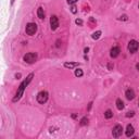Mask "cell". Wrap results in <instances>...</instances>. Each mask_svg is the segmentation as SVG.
Here are the masks:
<instances>
[{
	"mask_svg": "<svg viewBox=\"0 0 139 139\" xmlns=\"http://www.w3.org/2000/svg\"><path fill=\"white\" fill-rule=\"evenodd\" d=\"M108 67H109V70H111V68H112V64H109Z\"/></svg>",
	"mask_w": 139,
	"mask_h": 139,
	"instance_id": "cell-26",
	"label": "cell"
},
{
	"mask_svg": "<svg viewBox=\"0 0 139 139\" xmlns=\"http://www.w3.org/2000/svg\"><path fill=\"white\" fill-rule=\"evenodd\" d=\"M88 51H89V48H85V49H84V52H85V53H87Z\"/></svg>",
	"mask_w": 139,
	"mask_h": 139,
	"instance_id": "cell-23",
	"label": "cell"
},
{
	"mask_svg": "<svg viewBox=\"0 0 139 139\" xmlns=\"http://www.w3.org/2000/svg\"><path fill=\"white\" fill-rule=\"evenodd\" d=\"M125 96H126V98L128 99V100H133V99L135 98V92H134L133 89H127Z\"/></svg>",
	"mask_w": 139,
	"mask_h": 139,
	"instance_id": "cell-9",
	"label": "cell"
},
{
	"mask_svg": "<svg viewBox=\"0 0 139 139\" xmlns=\"http://www.w3.org/2000/svg\"><path fill=\"white\" fill-rule=\"evenodd\" d=\"M37 15H38V18L39 19H45V12H44V9L42 8H38L37 10Z\"/></svg>",
	"mask_w": 139,
	"mask_h": 139,
	"instance_id": "cell-11",
	"label": "cell"
},
{
	"mask_svg": "<svg viewBox=\"0 0 139 139\" xmlns=\"http://www.w3.org/2000/svg\"><path fill=\"white\" fill-rule=\"evenodd\" d=\"M116 108L118 109V110H123L124 103H123V101H122L121 99H117V100H116Z\"/></svg>",
	"mask_w": 139,
	"mask_h": 139,
	"instance_id": "cell-13",
	"label": "cell"
},
{
	"mask_svg": "<svg viewBox=\"0 0 139 139\" xmlns=\"http://www.w3.org/2000/svg\"><path fill=\"white\" fill-rule=\"evenodd\" d=\"M15 77H16V78H19V77H21V74H16V75H15Z\"/></svg>",
	"mask_w": 139,
	"mask_h": 139,
	"instance_id": "cell-25",
	"label": "cell"
},
{
	"mask_svg": "<svg viewBox=\"0 0 139 139\" xmlns=\"http://www.w3.org/2000/svg\"><path fill=\"white\" fill-rule=\"evenodd\" d=\"M134 113H135V112H134V111H130V112H127V114H126V116H127V117H133V116H134Z\"/></svg>",
	"mask_w": 139,
	"mask_h": 139,
	"instance_id": "cell-18",
	"label": "cell"
},
{
	"mask_svg": "<svg viewBox=\"0 0 139 139\" xmlns=\"http://www.w3.org/2000/svg\"><path fill=\"white\" fill-rule=\"evenodd\" d=\"M139 48V44L138 41L136 40H130L129 44H128V51L130 52V53H135Z\"/></svg>",
	"mask_w": 139,
	"mask_h": 139,
	"instance_id": "cell-6",
	"label": "cell"
},
{
	"mask_svg": "<svg viewBox=\"0 0 139 139\" xmlns=\"http://www.w3.org/2000/svg\"><path fill=\"white\" fill-rule=\"evenodd\" d=\"M121 20H124V21H127V16H126V15L121 16Z\"/></svg>",
	"mask_w": 139,
	"mask_h": 139,
	"instance_id": "cell-22",
	"label": "cell"
},
{
	"mask_svg": "<svg viewBox=\"0 0 139 139\" xmlns=\"http://www.w3.org/2000/svg\"><path fill=\"white\" fill-rule=\"evenodd\" d=\"M101 34H102V33H101L100 31H98V32H95L94 34H92V36H91V37H92V39H95V40H96V39H99V38H100Z\"/></svg>",
	"mask_w": 139,
	"mask_h": 139,
	"instance_id": "cell-14",
	"label": "cell"
},
{
	"mask_svg": "<svg viewBox=\"0 0 139 139\" xmlns=\"http://www.w3.org/2000/svg\"><path fill=\"white\" fill-rule=\"evenodd\" d=\"M136 67H137V70L139 71V63H137V64H136Z\"/></svg>",
	"mask_w": 139,
	"mask_h": 139,
	"instance_id": "cell-27",
	"label": "cell"
},
{
	"mask_svg": "<svg viewBox=\"0 0 139 139\" xmlns=\"http://www.w3.org/2000/svg\"><path fill=\"white\" fill-rule=\"evenodd\" d=\"M26 34L27 35H34L36 32H37V25L35 24V23H28L27 25H26Z\"/></svg>",
	"mask_w": 139,
	"mask_h": 139,
	"instance_id": "cell-3",
	"label": "cell"
},
{
	"mask_svg": "<svg viewBox=\"0 0 139 139\" xmlns=\"http://www.w3.org/2000/svg\"><path fill=\"white\" fill-rule=\"evenodd\" d=\"M76 1H77V0H67V2L70 3V5H74Z\"/></svg>",
	"mask_w": 139,
	"mask_h": 139,
	"instance_id": "cell-21",
	"label": "cell"
},
{
	"mask_svg": "<svg viewBox=\"0 0 139 139\" xmlns=\"http://www.w3.org/2000/svg\"><path fill=\"white\" fill-rule=\"evenodd\" d=\"M138 104H139V102H138Z\"/></svg>",
	"mask_w": 139,
	"mask_h": 139,
	"instance_id": "cell-28",
	"label": "cell"
},
{
	"mask_svg": "<svg viewBox=\"0 0 139 139\" xmlns=\"http://www.w3.org/2000/svg\"><path fill=\"white\" fill-rule=\"evenodd\" d=\"M71 11H72V13H76V12H77V8H76L75 6H72Z\"/></svg>",
	"mask_w": 139,
	"mask_h": 139,
	"instance_id": "cell-19",
	"label": "cell"
},
{
	"mask_svg": "<svg viewBox=\"0 0 139 139\" xmlns=\"http://www.w3.org/2000/svg\"><path fill=\"white\" fill-rule=\"evenodd\" d=\"M75 23H76L77 25H83V21H82L81 19H77V20L75 21Z\"/></svg>",
	"mask_w": 139,
	"mask_h": 139,
	"instance_id": "cell-20",
	"label": "cell"
},
{
	"mask_svg": "<svg viewBox=\"0 0 139 139\" xmlns=\"http://www.w3.org/2000/svg\"><path fill=\"white\" fill-rule=\"evenodd\" d=\"M91 102H90V103H89V105H88V110H90V109H91Z\"/></svg>",
	"mask_w": 139,
	"mask_h": 139,
	"instance_id": "cell-24",
	"label": "cell"
},
{
	"mask_svg": "<svg viewBox=\"0 0 139 139\" xmlns=\"http://www.w3.org/2000/svg\"><path fill=\"white\" fill-rule=\"evenodd\" d=\"M50 25H51L52 31H55V29L59 27V20L55 15H52L50 18Z\"/></svg>",
	"mask_w": 139,
	"mask_h": 139,
	"instance_id": "cell-7",
	"label": "cell"
},
{
	"mask_svg": "<svg viewBox=\"0 0 139 139\" xmlns=\"http://www.w3.org/2000/svg\"><path fill=\"white\" fill-rule=\"evenodd\" d=\"M47 100H48V92L47 91H40L37 95V101L39 103L44 104L47 102Z\"/></svg>",
	"mask_w": 139,
	"mask_h": 139,
	"instance_id": "cell-4",
	"label": "cell"
},
{
	"mask_svg": "<svg viewBox=\"0 0 139 139\" xmlns=\"http://www.w3.org/2000/svg\"><path fill=\"white\" fill-rule=\"evenodd\" d=\"M104 116H105V118H111L112 116H113V112H112L111 110H107L105 113H104Z\"/></svg>",
	"mask_w": 139,
	"mask_h": 139,
	"instance_id": "cell-15",
	"label": "cell"
},
{
	"mask_svg": "<svg viewBox=\"0 0 139 139\" xmlns=\"http://www.w3.org/2000/svg\"><path fill=\"white\" fill-rule=\"evenodd\" d=\"M120 48L118 47H113L111 49V53H110V55L112 58H116V57H118V54H120Z\"/></svg>",
	"mask_w": 139,
	"mask_h": 139,
	"instance_id": "cell-8",
	"label": "cell"
},
{
	"mask_svg": "<svg viewBox=\"0 0 139 139\" xmlns=\"http://www.w3.org/2000/svg\"><path fill=\"white\" fill-rule=\"evenodd\" d=\"M122 133H123V127L121 125H115L112 129V136L114 138H118L122 135Z\"/></svg>",
	"mask_w": 139,
	"mask_h": 139,
	"instance_id": "cell-5",
	"label": "cell"
},
{
	"mask_svg": "<svg viewBox=\"0 0 139 139\" xmlns=\"http://www.w3.org/2000/svg\"><path fill=\"white\" fill-rule=\"evenodd\" d=\"M36 60H37V54L34 53V52H29V53H26L24 55V61L26 63L33 64L36 62Z\"/></svg>",
	"mask_w": 139,
	"mask_h": 139,
	"instance_id": "cell-2",
	"label": "cell"
},
{
	"mask_svg": "<svg viewBox=\"0 0 139 139\" xmlns=\"http://www.w3.org/2000/svg\"><path fill=\"white\" fill-rule=\"evenodd\" d=\"M134 127H133V125H127V127H126V136L127 137H131L134 135Z\"/></svg>",
	"mask_w": 139,
	"mask_h": 139,
	"instance_id": "cell-10",
	"label": "cell"
},
{
	"mask_svg": "<svg viewBox=\"0 0 139 139\" xmlns=\"http://www.w3.org/2000/svg\"><path fill=\"white\" fill-rule=\"evenodd\" d=\"M75 75L77 76V77H81V76H83V71H82V70H79V68L75 70Z\"/></svg>",
	"mask_w": 139,
	"mask_h": 139,
	"instance_id": "cell-17",
	"label": "cell"
},
{
	"mask_svg": "<svg viewBox=\"0 0 139 139\" xmlns=\"http://www.w3.org/2000/svg\"><path fill=\"white\" fill-rule=\"evenodd\" d=\"M88 124V118L87 117H83L81 120V125L82 126H84V125H87Z\"/></svg>",
	"mask_w": 139,
	"mask_h": 139,
	"instance_id": "cell-16",
	"label": "cell"
},
{
	"mask_svg": "<svg viewBox=\"0 0 139 139\" xmlns=\"http://www.w3.org/2000/svg\"><path fill=\"white\" fill-rule=\"evenodd\" d=\"M77 65H78V63H72V62H65L64 63V66L67 68H73V67L77 66Z\"/></svg>",
	"mask_w": 139,
	"mask_h": 139,
	"instance_id": "cell-12",
	"label": "cell"
},
{
	"mask_svg": "<svg viewBox=\"0 0 139 139\" xmlns=\"http://www.w3.org/2000/svg\"><path fill=\"white\" fill-rule=\"evenodd\" d=\"M33 77H34V74H29L27 77H26V79L24 82L22 83L21 85H20V87L18 89V91H16V95H15V97L13 98V102H16L18 100H20V98L22 97V95L24 94V90H25V88H26V86H27L29 83L32 82V79Z\"/></svg>",
	"mask_w": 139,
	"mask_h": 139,
	"instance_id": "cell-1",
	"label": "cell"
}]
</instances>
